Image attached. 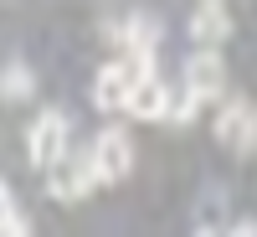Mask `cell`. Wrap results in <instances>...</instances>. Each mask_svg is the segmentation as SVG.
Returning <instances> with one entry per match:
<instances>
[{
	"label": "cell",
	"instance_id": "1",
	"mask_svg": "<svg viewBox=\"0 0 257 237\" xmlns=\"http://www.w3.org/2000/svg\"><path fill=\"white\" fill-rule=\"evenodd\" d=\"M41 176H47V191H52L57 201H67V206L82 201V196H93V191L103 186L98 170H93V155H88V149H62V155L41 170Z\"/></svg>",
	"mask_w": 257,
	"mask_h": 237
},
{
	"label": "cell",
	"instance_id": "2",
	"mask_svg": "<svg viewBox=\"0 0 257 237\" xmlns=\"http://www.w3.org/2000/svg\"><path fill=\"white\" fill-rule=\"evenodd\" d=\"M211 129H216V144L221 149H231V155H252V149H257V109H252V98H221Z\"/></svg>",
	"mask_w": 257,
	"mask_h": 237
},
{
	"label": "cell",
	"instance_id": "3",
	"mask_svg": "<svg viewBox=\"0 0 257 237\" xmlns=\"http://www.w3.org/2000/svg\"><path fill=\"white\" fill-rule=\"evenodd\" d=\"M144 72H149V67L134 62V57L108 62V67L93 77V103H98V109H108V114H123V109H128V93H134V83H139Z\"/></svg>",
	"mask_w": 257,
	"mask_h": 237
},
{
	"label": "cell",
	"instance_id": "4",
	"mask_svg": "<svg viewBox=\"0 0 257 237\" xmlns=\"http://www.w3.org/2000/svg\"><path fill=\"white\" fill-rule=\"evenodd\" d=\"M93 170H98V181L103 186H113L123 181L128 170H134V139H128V129H103V134L93 139Z\"/></svg>",
	"mask_w": 257,
	"mask_h": 237
},
{
	"label": "cell",
	"instance_id": "5",
	"mask_svg": "<svg viewBox=\"0 0 257 237\" xmlns=\"http://www.w3.org/2000/svg\"><path fill=\"white\" fill-rule=\"evenodd\" d=\"M185 88L201 103H221L226 98V62L216 57V47H196V57L185 62Z\"/></svg>",
	"mask_w": 257,
	"mask_h": 237
},
{
	"label": "cell",
	"instance_id": "6",
	"mask_svg": "<svg viewBox=\"0 0 257 237\" xmlns=\"http://www.w3.org/2000/svg\"><path fill=\"white\" fill-rule=\"evenodd\" d=\"M62 149H67V119H62L57 109L36 114V119H31V134H26V155H31V165L47 170Z\"/></svg>",
	"mask_w": 257,
	"mask_h": 237
},
{
	"label": "cell",
	"instance_id": "7",
	"mask_svg": "<svg viewBox=\"0 0 257 237\" xmlns=\"http://www.w3.org/2000/svg\"><path fill=\"white\" fill-rule=\"evenodd\" d=\"M113 41L123 47V57H134L144 62V67H155V52H160V26L155 21H144V16H128L113 26Z\"/></svg>",
	"mask_w": 257,
	"mask_h": 237
},
{
	"label": "cell",
	"instance_id": "8",
	"mask_svg": "<svg viewBox=\"0 0 257 237\" xmlns=\"http://www.w3.org/2000/svg\"><path fill=\"white\" fill-rule=\"evenodd\" d=\"M128 119H144V124H155V119H170V88L155 77V67H149L139 83H134V93H128Z\"/></svg>",
	"mask_w": 257,
	"mask_h": 237
},
{
	"label": "cell",
	"instance_id": "9",
	"mask_svg": "<svg viewBox=\"0 0 257 237\" xmlns=\"http://www.w3.org/2000/svg\"><path fill=\"white\" fill-rule=\"evenodd\" d=\"M231 31V16H226V0H201L190 11V41L196 47H221Z\"/></svg>",
	"mask_w": 257,
	"mask_h": 237
},
{
	"label": "cell",
	"instance_id": "10",
	"mask_svg": "<svg viewBox=\"0 0 257 237\" xmlns=\"http://www.w3.org/2000/svg\"><path fill=\"white\" fill-rule=\"evenodd\" d=\"M31 88H36V77L21 67V62H11V67H0V98H31Z\"/></svg>",
	"mask_w": 257,
	"mask_h": 237
},
{
	"label": "cell",
	"instance_id": "11",
	"mask_svg": "<svg viewBox=\"0 0 257 237\" xmlns=\"http://www.w3.org/2000/svg\"><path fill=\"white\" fill-rule=\"evenodd\" d=\"M21 232H26V211L16 206V196L0 181V237H21Z\"/></svg>",
	"mask_w": 257,
	"mask_h": 237
},
{
	"label": "cell",
	"instance_id": "12",
	"mask_svg": "<svg viewBox=\"0 0 257 237\" xmlns=\"http://www.w3.org/2000/svg\"><path fill=\"white\" fill-rule=\"evenodd\" d=\"M201 114V98L190 93V88H180V93H170V124H190Z\"/></svg>",
	"mask_w": 257,
	"mask_h": 237
}]
</instances>
